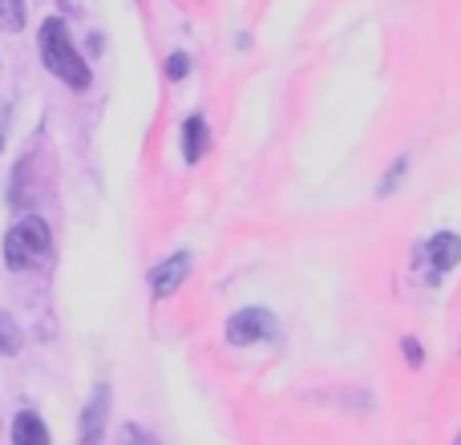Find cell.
I'll use <instances>...</instances> for the list:
<instances>
[{
  "label": "cell",
  "mask_w": 461,
  "mask_h": 445,
  "mask_svg": "<svg viewBox=\"0 0 461 445\" xmlns=\"http://www.w3.org/2000/svg\"><path fill=\"white\" fill-rule=\"evenodd\" d=\"M194 271V255L191 251H175L167 255L162 263H154L150 276H146V284H150V295L154 300H170V295L183 292V284L191 279Z\"/></svg>",
  "instance_id": "5"
},
{
  "label": "cell",
  "mask_w": 461,
  "mask_h": 445,
  "mask_svg": "<svg viewBox=\"0 0 461 445\" xmlns=\"http://www.w3.org/2000/svg\"><path fill=\"white\" fill-rule=\"evenodd\" d=\"M118 445H158V438H154L150 430H142L138 422H126L118 433Z\"/></svg>",
  "instance_id": "13"
},
{
  "label": "cell",
  "mask_w": 461,
  "mask_h": 445,
  "mask_svg": "<svg viewBox=\"0 0 461 445\" xmlns=\"http://www.w3.org/2000/svg\"><path fill=\"white\" fill-rule=\"evenodd\" d=\"M5 130H8V114L0 110V154H5Z\"/></svg>",
  "instance_id": "15"
},
{
  "label": "cell",
  "mask_w": 461,
  "mask_h": 445,
  "mask_svg": "<svg viewBox=\"0 0 461 445\" xmlns=\"http://www.w3.org/2000/svg\"><path fill=\"white\" fill-rule=\"evenodd\" d=\"M223 341L230 349H255V344L279 341V316L271 308H263V304H247V308L227 316Z\"/></svg>",
  "instance_id": "3"
},
{
  "label": "cell",
  "mask_w": 461,
  "mask_h": 445,
  "mask_svg": "<svg viewBox=\"0 0 461 445\" xmlns=\"http://www.w3.org/2000/svg\"><path fill=\"white\" fill-rule=\"evenodd\" d=\"M13 445H49V430L41 422V413L32 409H21L13 417Z\"/></svg>",
  "instance_id": "8"
},
{
  "label": "cell",
  "mask_w": 461,
  "mask_h": 445,
  "mask_svg": "<svg viewBox=\"0 0 461 445\" xmlns=\"http://www.w3.org/2000/svg\"><path fill=\"white\" fill-rule=\"evenodd\" d=\"M454 445H461V433H457V438H454Z\"/></svg>",
  "instance_id": "16"
},
{
  "label": "cell",
  "mask_w": 461,
  "mask_h": 445,
  "mask_svg": "<svg viewBox=\"0 0 461 445\" xmlns=\"http://www.w3.org/2000/svg\"><path fill=\"white\" fill-rule=\"evenodd\" d=\"M37 41H41V61H45V69L53 73L61 86L77 89V94L94 86V69H89L86 57L77 53L73 32H69V24H65L61 16H45V21H41Z\"/></svg>",
  "instance_id": "1"
},
{
  "label": "cell",
  "mask_w": 461,
  "mask_h": 445,
  "mask_svg": "<svg viewBox=\"0 0 461 445\" xmlns=\"http://www.w3.org/2000/svg\"><path fill=\"white\" fill-rule=\"evenodd\" d=\"M461 263V235L457 231H433L421 243V268L425 284H441L446 276H454Z\"/></svg>",
  "instance_id": "4"
},
{
  "label": "cell",
  "mask_w": 461,
  "mask_h": 445,
  "mask_svg": "<svg viewBox=\"0 0 461 445\" xmlns=\"http://www.w3.org/2000/svg\"><path fill=\"white\" fill-rule=\"evenodd\" d=\"M405 178H409V154H401V159H393L389 167H384L381 183H376V199H393V195L405 186Z\"/></svg>",
  "instance_id": "9"
},
{
  "label": "cell",
  "mask_w": 461,
  "mask_h": 445,
  "mask_svg": "<svg viewBox=\"0 0 461 445\" xmlns=\"http://www.w3.org/2000/svg\"><path fill=\"white\" fill-rule=\"evenodd\" d=\"M53 247V231L41 215H24L8 227L5 235V268L8 271H29L41 255H49Z\"/></svg>",
  "instance_id": "2"
},
{
  "label": "cell",
  "mask_w": 461,
  "mask_h": 445,
  "mask_svg": "<svg viewBox=\"0 0 461 445\" xmlns=\"http://www.w3.org/2000/svg\"><path fill=\"white\" fill-rule=\"evenodd\" d=\"M457 349H461V341H457Z\"/></svg>",
  "instance_id": "17"
},
{
  "label": "cell",
  "mask_w": 461,
  "mask_h": 445,
  "mask_svg": "<svg viewBox=\"0 0 461 445\" xmlns=\"http://www.w3.org/2000/svg\"><path fill=\"white\" fill-rule=\"evenodd\" d=\"M24 29V0H0V32Z\"/></svg>",
  "instance_id": "12"
},
{
  "label": "cell",
  "mask_w": 461,
  "mask_h": 445,
  "mask_svg": "<svg viewBox=\"0 0 461 445\" xmlns=\"http://www.w3.org/2000/svg\"><path fill=\"white\" fill-rule=\"evenodd\" d=\"M191 69H194V61L186 49H175V53H167V61H162V73H167V81H175V86L191 77Z\"/></svg>",
  "instance_id": "11"
},
{
  "label": "cell",
  "mask_w": 461,
  "mask_h": 445,
  "mask_svg": "<svg viewBox=\"0 0 461 445\" xmlns=\"http://www.w3.org/2000/svg\"><path fill=\"white\" fill-rule=\"evenodd\" d=\"M21 344H24L21 324H16V320L0 308V357H16V352H21Z\"/></svg>",
  "instance_id": "10"
},
{
  "label": "cell",
  "mask_w": 461,
  "mask_h": 445,
  "mask_svg": "<svg viewBox=\"0 0 461 445\" xmlns=\"http://www.w3.org/2000/svg\"><path fill=\"white\" fill-rule=\"evenodd\" d=\"M178 146H183V162H186V167H194V162L207 159V150H211V122H207V114H203V110H194V114H186V118H183Z\"/></svg>",
  "instance_id": "7"
},
{
  "label": "cell",
  "mask_w": 461,
  "mask_h": 445,
  "mask_svg": "<svg viewBox=\"0 0 461 445\" xmlns=\"http://www.w3.org/2000/svg\"><path fill=\"white\" fill-rule=\"evenodd\" d=\"M110 385H94L86 409H81V438L77 445H105V422H110Z\"/></svg>",
  "instance_id": "6"
},
{
  "label": "cell",
  "mask_w": 461,
  "mask_h": 445,
  "mask_svg": "<svg viewBox=\"0 0 461 445\" xmlns=\"http://www.w3.org/2000/svg\"><path fill=\"white\" fill-rule=\"evenodd\" d=\"M397 349H401V357H405V365L413 368V373L425 365V344L417 341V336H401V344H397Z\"/></svg>",
  "instance_id": "14"
}]
</instances>
